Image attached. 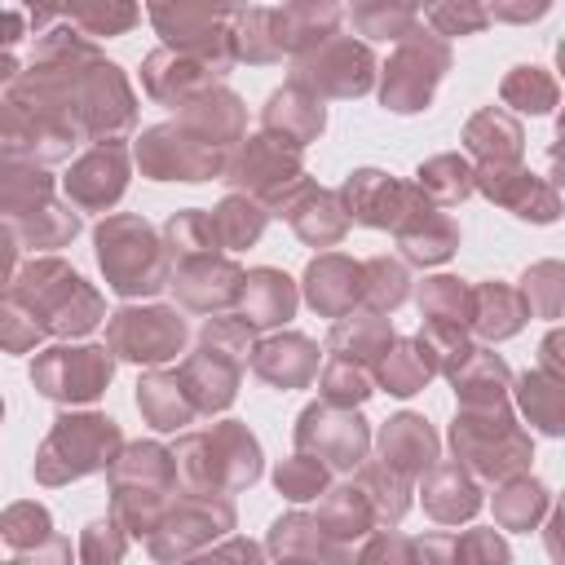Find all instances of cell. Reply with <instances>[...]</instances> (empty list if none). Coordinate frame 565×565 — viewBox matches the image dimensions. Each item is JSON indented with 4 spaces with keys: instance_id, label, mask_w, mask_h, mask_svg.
<instances>
[{
    "instance_id": "6da1fadb",
    "label": "cell",
    "mask_w": 565,
    "mask_h": 565,
    "mask_svg": "<svg viewBox=\"0 0 565 565\" xmlns=\"http://www.w3.org/2000/svg\"><path fill=\"white\" fill-rule=\"evenodd\" d=\"M97 243H102V265L110 269L119 291H154L159 287V252H154V238L146 225L119 216L97 234Z\"/></svg>"
},
{
    "instance_id": "7a4b0ae2",
    "label": "cell",
    "mask_w": 565,
    "mask_h": 565,
    "mask_svg": "<svg viewBox=\"0 0 565 565\" xmlns=\"http://www.w3.org/2000/svg\"><path fill=\"white\" fill-rule=\"evenodd\" d=\"M115 349H124V358L137 362H159L181 344V318L168 309H146V313H119L115 331H110Z\"/></svg>"
},
{
    "instance_id": "3957f363",
    "label": "cell",
    "mask_w": 565,
    "mask_h": 565,
    "mask_svg": "<svg viewBox=\"0 0 565 565\" xmlns=\"http://www.w3.org/2000/svg\"><path fill=\"white\" fill-rule=\"evenodd\" d=\"M40 384L53 397H93L110 380V362L102 349H57L53 358L40 362Z\"/></svg>"
},
{
    "instance_id": "277c9868",
    "label": "cell",
    "mask_w": 565,
    "mask_h": 565,
    "mask_svg": "<svg viewBox=\"0 0 565 565\" xmlns=\"http://www.w3.org/2000/svg\"><path fill=\"white\" fill-rule=\"evenodd\" d=\"M119 190H124V159L115 150L84 159L75 168V177H71V194L79 203H110Z\"/></svg>"
},
{
    "instance_id": "5b68a950",
    "label": "cell",
    "mask_w": 565,
    "mask_h": 565,
    "mask_svg": "<svg viewBox=\"0 0 565 565\" xmlns=\"http://www.w3.org/2000/svg\"><path fill=\"white\" fill-rule=\"evenodd\" d=\"M353 278H358V269H353L349 260L331 256V260H322V265L309 269V300H313L318 309L335 313V309H344V305L353 300L358 287H344V282H353Z\"/></svg>"
},
{
    "instance_id": "8992f818",
    "label": "cell",
    "mask_w": 565,
    "mask_h": 565,
    "mask_svg": "<svg viewBox=\"0 0 565 565\" xmlns=\"http://www.w3.org/2000/svg\"><path fill=\"white\" fill-rule=\"evenodd\" d=\"M265 119H269V128H282L287 137H309V132H318L322 128V106H313V102H305L300 93H278L274 102H269V110H265Z\"/></svg>"
},
{
    "instance_id": "52a82bcc",
    "label": "cell",
    "mask_w": 565,
    "mask_h": 565,
    "mask_svg": "<svg viewBox=\"0 0 565 565\" xmlns=\"http://www.w3.org/2000/svg\"><path fill=\"white\" fill-rule=\"evenodd\" d=\"M260 375H269V380H305L309 371H313V349L305 344V340H274V344H265L260 349Z\"/></svg>"
},
{
    "instance_id": "ba28073f",
    "label": "cell",
    "mask_w": 565,
    "mask_h": 565,
    "mask_svg": "<svg viewBox=\"0 0 565 565\" xmlns=\"http://www.w3.org/2000/svg\"><path fill=\"white\" fill-rule=\"evenodd\" d=\"M247 305H252V322H278L291 313V287L287 278L260 269L252 274V287H247Z\"/></svg>"
},
{
    "instance_id": "9c48e42d",
    "label": "cell",
    "mask_w": 565,
    "mask_h": 565,
    "mask_svg": "<svg viewBox=\"0 0 565 565\" xmlns=\"http://www.w3.org/2000/svg\"><path fill=\"white\" fill-rule=\"evenodd\" d=\"M75 13L88 31H124L132 22V0H75Z\"/></svg>"
},
{
    "instance_id": "30bf717a",
    "label": "cell",
    "mask_w": 565,
    "mask_h": 565,
    "mask_svg": "<svg viewBox=\"0 0 565 565\" xmlns=\"http://www.w3.org/2000/svg\"><path fill=\"white\" fill-rule=\"evenodd\" d=\"M216 221H221V230H225L230 243H252V238L260 234V212L247 207V203H238V199H230Z\"/></svg>"
},
{
    "instance_id": "8fae6325",
    "label": "cell",
    "mask_w": 565,
    "mask_h": 565,
    "mask_svg": "<svg viewBox=\"0 0 565 565\" xmlns=\"http://www.w3.org/2000/svg\"><path fill=\"white\" fill-rule=\"evenodd\" d=\"M503 97H508V102H530L525 110H547V102H552V84H547L543 75L521 71V75H512V79L503 84Z\"/></svg>"
},
{
    "instance_id": "7c38bea8",
    "label": "cell",
    "mask_w": 565,
    "mask_h": 565,
    "mask_svg": "<svg viewBox=\"0 0 565 565\" xmlns=\"http://www.w3.org/2000/svg\"><path fill=\"white\" fill-rule=\"evenodd\" d=\"M433 18H437V26H446V31H477V26L486 22V13H481L472 0H441V4L433 9Z\"/></svg>"
},
{
    "instance_id": "4fadbf2b",
    "label": "cell",
    "mask_w": 565,
    "mask_h": 565,
    "mask_svg": "<svg viewBox=\"0 0 565 565\" xmlns=\"http://www.w3.org/2000/svg\"><path fill=\"white\" fill-rule=\"evenodd\" d=\"M455 172H463V163H455V159H437V163H428L419 177H424L428 185H437V194L455 199V194H463V190H468V181H463V177L455 181Z\"/></svg>"
},
{
    "instance_id": "5bb4252c",
    "label": "cell",
    "mask_w": 565,
    "mask_h": 565,
    "mask_svg": "<svg viewBox=\"0 0 565 565\" xmlns=\"http://www.w3.org/2000/svg\"><path fill=\"white\" fill-rule=\"evenodd\" d=\"M371 274H375V300L380 305H397L402 300V269H393V265H384V260H375L371 265Z\"/></svg>"
},
{
    "instance_id": "9a60e30c",
    "label": "cell",
    "mask_w": 565,
    "mask_h": 565,
    "mask_svg": "<svg viewBox=\"0 0 565 565\" xmlns=\"http://www.w3.org/2000/svg\"><path fill=\"white\" fill-rule=\"evenodd\" d=\"M9 260H13V247H9V238H4V230H0V278H4Z\"/></svg>"
}]
</instances>
